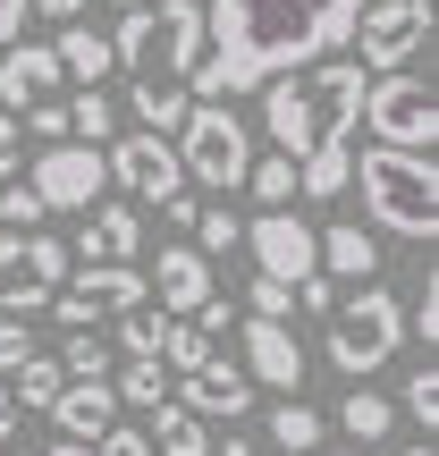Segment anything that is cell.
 Masks as SVG:
<instances>
[{
    "instance_id": "f1b7e54d",
    "label": "cell",
    "mask_w": 439,
    "mask_h": 456,
    "mask_svg": "<svg viewBox=\"0 0 439 456\" xmlns=\"http://www.w3.org/2000/svg\"><path fill=\"white\" fill-rule=\"evenodd\" d=\"M17 279H34V288H68V245L51 237V228H34L26 254H17Z\"/></svg>"
},
{
    "instance_id": "1f68e13d",
    "label": "cell",
    "mask_w": 439,
    "mask_h": 456,
    "mask_svg": "<svg viewBox=\"0 0 439 456\" xmlns=\"http://www.w3.org/2000/svg\"><path fill=\"white\" fill-rule=\"evenodd\" d=\"M161 355H169V372H195V363H212V355H220V346H212V338H203V330H195V322H169V330H161Z\"/></svg>"
},
{
    "instance_id": "ac0fdd59",
    "label": "cell",
    "mask_w": 439,
    "mask_h": 456,
    "mask_svg": "<svg viewBox=\"0 0 439 456\" xmlns=\"http://www.w3.org/2000/svg\"><path fill=\"white\" fill-rule=\"evenodd\" d=\"M51 423H60V440L93 448L102 431L118 423V397H110V380H68V389L51 397Z\"/></svg>"
},
{
    "instance_id": "ba28073f",
    "label": "cell",
    "mask_w": 439,
    "mask_h": 456,
    "mask_svg": "<svg viewBox=\"0 0 439 456\" xmlns=\"http://www.w3.org/2000/svg\"><path fill=\"white\" fill-rule=\"evenodd\" d=\"M363 127H372V144H389V152L439 144V94H431V77H414V68L372 77V85H363Z\"/></svg>"
},
{
    "instance_id": "d4e9b609",
    "label": "cell",
    "mask_w": 439,
    "mask_h": 456,
    "mask_svg": "<svg viewBox=\"0 0 439 456\" xmlns=\"http://www.w3.org/2000/svg\"><path fill=\"white\" fill-rule=\"evenodd\" d=\"M51 363H60L68 380H110V363H118V355H110V338H102V330H68Z\"/></svg>"
},
{
    "instance_id": "e575fe53",
    "label": "cell",
    "mask_w": 439,
    "mask_h": 456,
    "mask_svg": "<svg viewBox=\"0 0 439 456\" xmlns=\"http://www.w3.org/2000/svg\"><path fill=\"white\" fill-rule=\"evenodd\" d=\"M406 414L423 431H439V372H431V363H414V372H406Z\"/></svg>"
},
{
    "instance_id": "f5cc1de1",
    "label": "cell",
    "mask_w": 439,
    "mask_h": 456,
    "mask_svg": "<svg viewBox=\"0 0 439 456\" xmlns=\"http://www.w3.org/2000/svg\"><path fill=\"white\" fill-rule=\"evenodd\" d=\"M0 456H9V448H0Z\"/></svg>"
},
{
    "instance_id": "8fae6325",
    "label": "cell",
    "mask_w": 439,
    "mask_h": 456,
    "mask_svg": "<svg viewBox=\"0 0 439 456\" xmlns=\"http://www.w3.org/2000/svg\"><path fill=\"white\" fill-rule=\"evenodd\" d=\"M245 254H254V271L279 279V288H305V279L321 271V254H313V220H296V212L245 220Z\"/></svg>"
},
{
    "instance_id": "7bdbcfd3",
    "label": "cell",
    "mask_w": 439,
    "mask_h": 456,
    "mask_svg": "<svg viewBox=\"0 0 439 456\" xmlns=\"http://www.w3.org/2000/svg\"><path fill=\"white\" fill-rule=\"evenodd\" d=\"M26 17H34V9H26V0H0V51H9V43H17V34H26Z\"/></svg>"
},
{
    "instance_id": "4316f807",
    "label": "cell",
    "mask_w": 439,
    "mask_h": 456,
    "mask_svg": "<svg viewBox=\"0 0 439 456\" xmlns=\"http://www.w3.org/2000/svg\"><path fill=\"white\" fill-rule=\"evenodd\" d=\"M9 372H17V406H26V414H51V397H60L68 389V372H60V363H51V355H26V363H9Z\"/></svg>"
},
{
    "instance_id": "44dd1931",
    "label": "cell",
    "mask_w": 439,
    "mask_h": 456,
    "mask_svg": "<svg viewBox=\"0 0 439 456\" xmlns=\"http://www.w3.org/2000/svg\"><path fill=\"white\" fill-rule=\"evenodd\" d=\"M144 440H152V456H212V423H195L186 406H152Z\"/></svg>"
},
{
    "instance_id": "9a60e30c",
    "label": "cell",
    "mask_w": 439,
    "mask_h": 456,
    "mask_svg": "<svg viewBox=\"0 0 439 456\" xmlns=\"http://www.w3.org/2000/svg\"><path fill=\"white\" fill-rule=\"evenodd\" d=\"M77 254H85V262H144V212H135L127 195H102L93 212H85Z\"/></svg>"
},
{
    "instance_id": "4fadbf2b",
    "label": "cell",
    "mask_w": 439,
    "mask_h": 456,
    "mask_svg": "<svg viewBox=\"0 0 439 456\" xmlns=\"http://www.w3.org/2000/svg\"><path fill=\"white\" fill-rule=\"evenodd\" d=\"M60 51H51V43H9V51H0V110H34V102H51V94H60Z\"/></svg>"
},
{
    "instance_id": "816d5d0a",
    "label": "cell",
    "mask_w": 439,
    "mask_h": 456,
    "mask_svg": "<svg viewBox=\"0 0 439 456\" xmlns=\"http://www.w3.org/2000/svg\"><path fill=\"white\" fill-rule=\"evenodd\" d=\"M338 456H363V448H338Z\"/></svg>"
},
{
    "instance_id": "f35d334b",
    "label": "cell",
    "mask_w": 439,
    "mask_h": 456,
    "mask_svg": "<svg viewBox=\"0 0 439 456\" xmlns=\"http://www.w3.org/2000/svg\"><path fill=\"white\" fill-rule=\"evenodd\" d=\"M93 456H152V440H144L135 423H110V431L93 440Z\"/></svg>"
},
{
    "instance_id": "8992f818",
    "label": "cell",
    "mask_w": 439,
    "mask_h": 456,
    "mask_svg": "<svg viewBox=\"0 0 439 456\" xmlns=\"http://www.w3.org/2000/svg\"><path fill=\"white\" fill-rule=\"evenodd\" d=\"M169 144H178V169L195 186H212V195H237L245 169H254V135H245V118L228 110V102H195Z\"/></svg>"
},
{
    "instance_id": "60d3db41",
    "label": "cell",
    "mask_w": 439,
    "mask_h": 456,
    "mask_svg": "<svg viewBox=\"0 0 439 456\" xmlns=\"http://www.w3.org/2000/svg\"><path fill=\"white\" fill-rule=\"evenodd\" d=\"M329 305H338V279H321V271H313L305 288H296V313H329Z\"/></svg>"
},
{
    "instance_id": "603a6c76",
    "label": "cell",
    "mask_w": 439,
    "mask_h": 456,
    "mask_svg": "<svg viewBox=\"0 0 439 456\" xmlns=\"http://www.w3.org/2000/svg\"><path fill=\"white\" fill-rule=\"evenodd\" d=\"M127 102H135V127H152V135H178L186 110H195L186 85H127Z\"/></svg>"
},
{
    "instance_id": "7dc6e473",
    "label": "cell",
    "mask_w": 439,
    "mask_h": 456,
    "mask_svg": "<svg viewBox=\"0 0 439 456\" xmlns=\"http://www.w3.org/2000/svg\"><path fill=\"white\" fill-rule=\"evenodd\" d=\"M212 456H254V440H237V431H228V440H220Z\"/></svg>"
},
{
    "instance_id": "7a4b0ae2",
    "label": "cell",
    "mask_w": 439,
    "mask_h": 456,
    "mask_svg": "<svg viewBox=\"0 0 439 456\" xmlns=\"http://www.w3.org/2000/svg\"><path fill=\"white\" fill-rule=\"evenodd\" d=\"M363 68L346 60H313V68H296V77H271L262 85V127H271V144L288 152V161H305V152H321V144H346L355 135V118H363Z\"/></svg>"
},
{
    "instance_id": "2e32d148",
    "label": "cell",
    "mask_w": 439,
    "mask_h": 456,
    "mask_svg": "<svg viewBox=\"0 0 439 456\" xmlns=\"http://www.w3.org/2000/svg\"><path fill=\"white\" fill-rule=\"evenodd\" d=\"M144 288H152V305H161L169 322H186V313L212 296V262H203L195 245H161V262L144 271Z\"/></svg>"
},
{
    "instance_id": "30bf717a",
    "label": "cell",
    "mask_w": 439,
    "mask_h": 456,
    "mask_svg": "<svg viewBox=\"0 0 439 456\" xmlns=\"http://www.w3.org/2000/svg\"><path fill=\"white\" fill-rule=\"evenodd\" d=\"M34 195H43V212H93L102 195H110V161H102V144H43V161H34Z\"/></svg>"
},
{
    "instance_id": "277c9868",
    "label": "cell",
    "mask_w": 439,
    "mask_h": 456,
    "mask_svg": "<svg viewBox=\"0 0 439 456\" xmlns=\"http://www.w3.org/2000/svg\"><path fill=\"white\" fill-rule=\"evenodd\" d=\"M346 186H363V212H372V228H389V237H439V169L423 161V152H389L372 144L355 169H346Z\"/></svg>"
},
{
    "instance_id": "3957f363",
    "label": "cell",
    "mask_w": 439,
    "mask_h": 456,
    "mask_svg": "<svg viewBox=\"0 0 439 456\" xmlns=\"http://www.w3.org/2000/svg\"><path fill=\"white\" fill-rule=\"evenodd\" d=\"M110 60L127 85H186L203 60V0H161V9H127L110 26Z\"/></svg>"
},
{
    "instance_id": "484cf974",
    "label": "cell",
    "mask_w": 439,
    "mask_h": 456,
    "mask_svg": "<svg viewBox=\"0 0 439 456\" xmlns=\"http://www.w3.org/2000/svg\"><path fill=\"white\" fill-rule=\"evenodd\" d=\"M321 414H313L305 406V397H279V414H271V440H279V456H313V448H321Z\"/></svg>"
},
{
    "instance_id": "ffe728a7",
    "label": "cell",
    "mask_w": 439,
    "mask_h": 456,
    "mask_svg": "<svg viewBox=\"0 0 439 456\" xmlns=\"http://www.w3.org/2000/svg\"><path fill=\"white\" fill-rule=\"evenodd\" d=\"M110 397L118 406H169V372H161V355H118L110 363Z\"/></svg>"
},
{
    "instance_id": "836d02e7",
    "label": "cell",
    "mask_w": 439,
    "mask_h": 456,
    "mask_svg": "<svg viewBox=\"0 0 439 456\" xmlns=\"http://www.w3.org/2000/svg\"><path fill=\"white\" fill-rule=\"evenodd\" d=\"M51 212H43V195H34V186H0V228H17V237H34V228H43Z\"/></svg>"
},
{
    "instance_id": "74e56055",
    "label": "cell",
    "mask_w": 439,
    "mask_h": 456,
    "mask_svg": "<svg viewBox=\"0 0 439 456\" xmlns=\"http://www.w3.org/2000/svg\"><path fill=\"white\" fill-rule=\"evenodd\" d=\"M17 118H26L34 144H68V102H34V110H17Z\"/></svg>"
},
{
    "instance_id": "cb8c5ba5",
    "label": "cell",
    "mask_w": 439,
    "mask_h": 456,
    "mask_svg": "<svg viewBox=\"0 0 439 456\" xmlns=\"http://www.w3.org/2000/svg\"><path fill=\"white\" fill-rule=\"evenodd\" d=\"M346 169H355V144H321V152H305V169H296V195L338 203V195H346Z\"/></svg>"
},
{
    "instance_id": "7c38bea8",
    "label": "cell",
    "mask_w": 439,
    "mask_h": 456,
    "mask_svg": "<svg viewBox=\"0 0 439 456\" xmlns=\"http://www.w3.org/2000/svg\"><path fill=\"white\" fill-rule=\"evenodd\" d=\"M237 372L245 380H254V389H305V346H296V330L288 322H254V313H245V322H237Z\"/></svg>"
},
{
    "instance_id": "d6a6232c",
    "label": "cell",
    "mask_w": 439,
    "mask_h": 456,
    "mask_svg": "<svg viewBox=\"0 0 439 456\" xmlns=\"http://www.w3.org/2000/svg\"><path fill=\"white\" fill-rule=\"evenodd\" d=\"M237 237H245V220L228 212V203H212V212H195V254H203V262H212V254H228Z\"/></svg>"
},
{
    "instance_id": "83f0119b",
    "label": "cell",
    "mask_w": 439,
    "mask_h": 456,
    "mask_svg": "<svg viewBox=\"0 0 439 456\" xmlns=\"http://www.w3.org/2000/svg\"><path fill=\"white\" fill-rule=\"evenodd\" d=\"M68 135H77V144H110V135H118V110H110L102 85H85V94L68 102Z\"/></svg>"
},
{
    "instance_id": "6da1fadb",
    "label": "cell",
    "mask_w": 439,
    "mask_h": 456,
    "mask_svg": "<svg viewBox=\"0 0 439 456\" xmlns=\"http://www.w3.org/2000/svg\"><path fill=\"white\" fill-rule=\"evenodd\" d=\"M363 0H203V60L186 77L195 102L262 94L313 60H338Z\"/></svg>"
},
{
    "instance_id": "5bb4252c",
    "label": "cell",
    "mask_w": 439,
    "mask_h": 456,
    "mask_svg": "<svg viewBox=\"0 0 439 456\" xmlns=\"http://www.w3.org/2000/svg\"><path fill=\"white\" fill-rule=\"evenodd\" d=\"M178 380H186V397H178V406L195 414V423H237V414L254 406V380H245V372H237L228 355L195 363V372H178Z\"/></svg>"
},
{
    "instance_id": "f6af8a7d",
    "label": "cell",
    "mask_w": 439,
    "mask_h": 456,
    "mask_svg": "<svg viewBox=\"0 0 439 456\" xmlns=\"http://www.w3.org/2000/svg\"><path fill=\"white\" fill-rule=\"evenodd\" d=\"M17 254H26V237H17V228H0V271H17Z\"/></svg>"
},
{
    "instance_id": "9c48e42d",
    "label": "cell",
    "mask_w": 439,
    "mask_h": 456,
    "mask_svg": "<svg viewBox=\"0 0 439 456\" xmlns=\"http://www.w3.org/2000/svg\"><path fill=\"white\" fill-rule=\"evenodd\" d=\"M102 161H110V186H118L127 203H169V195H186L178 144H169V135H152V127L110 135V144H102Z\"/></svg>"
},
{
    "instance_id": "f907efd6",
    "label": "cell",
    "mask_w": 439,
    "mask_h": 456,
    "mask_svg": "<svg viewBox=\"0 0 439 456\" xmlns=\"http://www.w3.org/2000/svg\"><path fill=\"white\" fill-rule=\"evenodd\" d=\"M110 9H144V0H110Z\"/></svg>"
},
{
    "instance_id": "b9f144b4",
    "label": "cell",
    "mask_w": 439,
    "mask_h": 456,
    "mask_svg": "<svg viewBox=\"0 0 439 456\" xmlns=\"http://www.w3.org/2000/svg\"><path fill=\"white\" fill-rule=\"evenodd\" d=\"M26 9H34V17H51V26H77L85 0H26Z\"/></svg>"
},
{
    "instance_id": "681fc988",
    "label": "cell",
    "mask_w": 439,
    "mask_h": 456,
    "mask_svg": "<svg viewBox=\"0 0 439 456\" xmlns=\"http://www.w3.org/2000/svg\"><path fill=\"white\" fill-rule=\"evenodd\" d=\"M397 456H431V440H414V448H397Z\"/></svg>"
},
{
    "instance_id": "ee69618b",
    "label": "cell",
    "mask_w": 439,
    "mask_h": 456,
    "mask_svg": "<svg viewBox=\"0 0 439 456\" xmlns=\"http://www.w3.org/2000/svg\"><path fill=\"white\" fill-rule=\"evenodd\" d=\"M9 178H17V118L0 110V186H9Z\"/></svg>"
},
{
    "instance_id": "bcb514c9",
    "label": "cell",
    "mask_w": 439,
    "mask_h": 456,
    "mask_svg": "<svg viewBox=\"0 0 439 456\" xmlns=\"http://www.w3.org/2000/svg\"><path fill=\"white\" fill-rule=\"evenodd\" d=\"M9 431H17V397L0 389V448H9Z\"/></svg>"
},
{
    "instance_id": "8d00e7d4",
    "label": "cell",
    "mask_w": 439,
    "mask_h": 456,
    "mask_svg": "<svg viewBox=\"0 0 439 456\" xmlns=\"http://www.w3.org/2000/svg\"><path fill=\"white\" fill-rule=\"evenodd\" d=\"M51 296H60V288H34V279H9V288H0V322H34V313H51Z\"/></svg>"
},
{
    "instance_id": "e0dca14e",
    "label": "cell",
    "mask_w": 439,
    "mask_h": 456,
    "mask_svg": "<svg viewBox=\"0 0 439 456\" xmlns=\"http://www.w3.org/2000/svg\"><path fill=\"white\" fill-rule=\"evenodd\" d=\"M313 254H321V279H346V288H363V279H380V237H372L363 220L313 228Z\"/></svg>"
},
{
    "instance_id": "4dcf8cb0",
    "label": "cell",
    "mask_w": 439,
    "mask_h": 456,
    "mask_svg": "<svg viewBox=\"0 0 439 456\" xmlns=\"http://www.w3.org/2000/svg\"><path fill=\"white\" fill-rule=\"evenodd\" d=\"M110 322H118V355H161V330H169L161 305H127V313H110Z\"/></svg>"
},
{
    "instance_id": "ab89813d",
    "label": "cell",
    "mask_w": 439,
    "mask_h": 456,
    "mask_svg": "<svg viewBox=\"0 0 439 456\" xmlns=\"http://www.w3.org/2000/svg\"><path fill=\"white\" fill-rule=\"evenodd\" d=\"M406 330H414V338H423V346H439V279L423 288V305L406 313Z\"/></svg>"
},
{
    "instance_id": "5b68a950",
    "label": "cell",
    "mask_w": 439,
    "mask_h": 456,
    "mask_svg": "<svg viewBox=\"0 0 439 456\" xmlns=\"http://www.w3.org/2000/svg\"><path fill=\"white\" fill-rule=\"evenodd\" d=\"M397 346H406V305H397L380 279H363L355 296H338V305H329V338H321L329 372L372 380L380 363H397Z\"/></svg>"
},
{
    "instance_id": "d590c367",
    "label": "cell",
    "mask_w": 439,
    "mask_h": 456,
    "mask_svg": "<svg viewBox=\"0 0 439 456\" xmlns=\"http://www.w3.org/2000/svg\"><path fill=\"white\" fill-rule=\"evenodd\" d=\"M245 305H254V322H288V313H296V288H279V279H245Z\"/></svg>"
},
{
    "instance_id": "d6986e66",
    "label": "cell",
    "mask_w": 439,
    "mask_h": 456,
    "mask_svg": "<svg viewBox=\"0 0 439 456\" xmlns=\"http://www.w3.org/2000/svg\"><path fill=\"white\" fill-rule=\"evenodd\" d=\"M60 77L68 85H102V77H118V60H110V34H93V26H60Z\"/></svg>"
},
{
    "instance_id": "52a82bcc",
    "label": "cell",
    "mask_w": 439,
    "mask_h": 456,
    "mask_svg": "<svg viewBox=\"0 0 439 456\" xmlns=\"http://www.w3.org/2000/svg\"><path fill=\"white\" fill-rule=\"evenodd\" d=\"M346 43H355L346 60H355L363 77H397V68H414L423 43H431V0H363Z\"/></svg>"
},
{
    "instance_id": "7402d4cb",
    "label": "cell",
    "mask_w": 439,
    "mask_h": 456,
    "mask_svg": "<svg viewBox=\"0 0 439 456\" xmlns=\"http://www.w3.org/2000/svg\"><path fill=\"white\" fill-rule=\"evenodd\" d=\"M338 431H346L355 448H380V440L397 431V406H389L380 389H346V406H338Z\"/></svg>"
},
{
    "instance_id": "c3c4849f",
    "label": "cell",
    "mask_w": 439,
    "mask_h": 456,
    "mask_svg": "<svg viewBox=\"0 0 439 456\" xmlns=\"http://www.w3.org/2000/svg\"><path fill=\"white\" fill-rule=\"evenodd\" d=\"M43 456H93V448H77V440H60V448H43Z\"/></svg>"
},
{
    "instance_id": "f546056e",
    "label": "cell",
    "mask_w": 439,
    "mask_h": 456,
    "mask_svg": "<svg viewBox=\"0 0 439 456\" xmlns=\"http://www.w3.org/2000/svg\"><path fill=\"white\" fill-rule=\"evenodd\" d=\"M245 186H254V203H262V212H288V203H296V161H288V152H271V161L254 152Z\"/></svg>"
}]
</instances>
